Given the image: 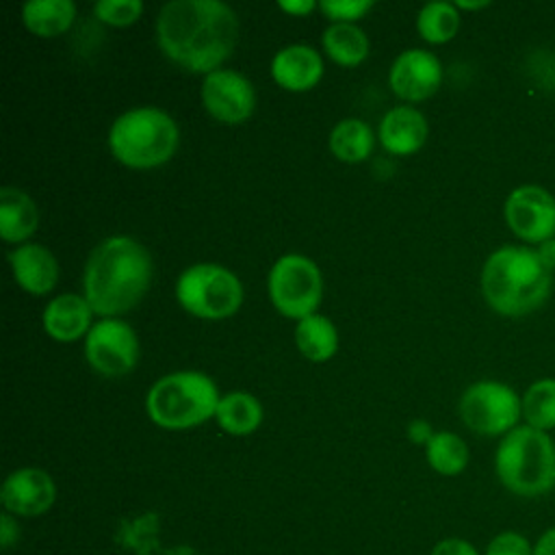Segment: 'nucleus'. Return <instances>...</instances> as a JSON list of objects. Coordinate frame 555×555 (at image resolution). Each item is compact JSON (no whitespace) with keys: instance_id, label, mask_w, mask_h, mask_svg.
Instances as JSON below:
<instances>
[{"instance_id":"obj_1","label":"nucleus","mask_w":555,"mask_h":555,"mask_svg":"<svg viewBox=\"0 0 555 555\" xmlns=\"http://www.w3.org/2000/svg\"><path fill=\"white\" fill-rule=\"evenodd\" d=\"M163 54L193 74H210L238 41V17L221 0H171L156 17Z\"/></svg>"},{"instance_id":"obj_2","label":"nucleus","mask_w":555,"mask_h":555,"mask_svg":"<svg viewBox=\"0 0 555 555\" xmlns=\"http://www.w3.org/2000/svg\"><path fill=\"white\" fill-rule=\"evenodd\" d=\"M152 282V256L143 243L132 236L115 234L100 241L82 273V297L93 314L102 319L132 310Z\"/></svg>"},{"instance_id":"obj_3","label":"nucleus","mask_w":555,"mask_h":555,"mask_svg":"<svg viewBox=\"0 0 555 555\" xmlns=\"http://www.w3.org/2000/svg\"><path fill=\"white\" fill-rule=\"evenodd\" d=\"M553 269L531 245H503L481 267V295L501 317H527L553 291Z\"/></svg>"},{"instance_id":"obj_4","label":"nucleus","mask_w":555,"mask_h":555,"mask_svg":"<svg viewBox=\"0 0 555 555\" xmlns=\"http://www.w3.org/2000/svg\"><path fill=\"white\" fill-rule=\"evenodd\" d=\"M494 473L501 486L522 499L544 496L555 488V440L548 431L518 425L499 440Z\"/></svg>"},{"instance_id":"obj_5","label":"nucleus","mask_w":555,"mask_h":555,"mask_svg":"<svg viewBox=\"0 0 555 555\" xmlns=\"http://www.w3.org/2000/svg\"><path fill=\"white\" fill-rule=\"evenodd\" d=\"M180 141L173 117L156 106H139L121 113L108 130L113 156L134 169H150L167 163Z\"/></svg>"},{"instance_id":"obj_6","label":"nucleus","mask_w":555,"mask_h":555,"mask_svg":"<svg viewBox=\"0 0 555 555\" xmlns=\"http://www.w3.org/2000/svg\"><path fill=\"white\" fill-rule=\"evenodd\" d=\"M219 399L221 395L206 373L176 371L152 384L145 412L158 427L189 429L215 416Z\"/></svg>"},{"instance_id":"obj_7","label":"nucleus","mask_w":555,"mask_h":555,"mask_svg":"<svg viewBox=\"0 0 555 555\" xmlns=\"http://www.w3.org/2000/svg\"><path fill=\"white\" fill-rule=\"evenodd\" d=\"M178 304L199 319L232 317L243 304V284L225 267L197 262L186 267L176 282Z\"/></svg>"},{"instance_id":"obj_8","label":"nucleus","mask_w":555,"mask_h":555,"mask_svg":"<svg viewBox=\"0 0 555 555\" xmlns=\"http://www.w3.org/2000/svg\"><path fill=\"white\" fill-rule=\"evenodd\" d=\"M462 423L479 436H505L522 418L520 395L499 379H479L460 397Z\"/></svg>"},{"instance_id":"obj_9","label":"nucleus","mask_w":555,"mask_h":555,"mask_svg":"<svg viewBox=\"0 0 555 555\" xmlns=\"http://www.w3.org/2000/svg\"><path fill=\"white\" fill-rule=\"evenodd\" d=\"M267 288L278 312L301 321L319 308L323 280L312 258L304 254H284L273 262Z\"/></svg>"},{"instance_id":"obj_10","label":"nucleus","mask_w":555,"mask_h":555,"mask_svg":"<svg viewBox=\"0 0 555 555\" xmlns=\"http://www.w3.org/2000/svg\"><path fill=\"white\" fill-rule=\"evenodd\" d=\"M503 217L525 245L538 247L555 238V195L542 184L514 186L505 197Z\"/></svg>"},{"instance_id":"obj_11","label":"nucleus","mask_w":555,"mask_h":555,"mask_svg":"<svg viewBox=\"0 0 555 555\" xmlns=\"http://www.w3.org/2000/svg\"><path fill=\"white\" fill-rule=\"evenodd\" d=\"M87 362L106 377H119L134 369L139 358V338L134 330L117 319H100L85 336Z\"/></svg>"},{"instance_id":"obj_12","label":"nucleus","mask_w":555,"mask_h":555,"mask_svg":"<svg viewBox=\"0 0 555 555\" xmlns=\"http://www.w3.org/2000/svg\"><path fill=\"white\" fill-rule=\"evenodd\" d=\"M202 104L221 124L245 121L256 106L254 85L234 69H215L204 76Z\"/></svg>"},{"instance_id":"obj_13","label":"nucleus","mask_w":555,"mask_h":555,"mask_svg":"<svg viewBox=\"0 0 555 555\" xmlns=\"http://www.w3.org/2000/svg\"><path fill=\"white\" fill-rule=\"evenodd\" d=\"M56 501V483L52 475L37 466H24L13 470L2 488L0 503L4 512L17 518H35L50 512Z\"/></svg>"},{"instance_id":"obj_14","label":"nucleus","mask_w":555,"mask_h":555,"mask_svg":"<svg viewBox=\"0 0 555 555\" xmlns=\"http://www.w3.org/2000/svg\"><path fill=\"white\" fill-rule=\"evenodd\" d=\"M388 82L401 100L421 102L438 91L442 82V65L434 52L410 48L392 61Z\"/></svg>"},{"instance_id":"obj_15","label":"nucleus","mask_w":555,"mask_h":555,"mask_svg":"<svg viewBox=\"0 0 555 555\" xmlns=\"http://www.w3.org/2000/svg\"><path fill=\"white\" fill-rule=\"evenodd\" d=\"M9 264L15 282L30 295H46L59 280L54 254L39 243H22L9 251Z\"/></svg>"},{"instance_id":"obj_16","label":"nucleus","mask_w":555,"mask_h":555,"mask_svg":"<svg viewBox=\"0 0 555 555\" xmlns=\"http://www.w3.org/2000/svg\"><path fill=\"white\" fill-rule=\"evenodd\" d=\"M271 76L286 91H308L323 76V59L312 46L291 43L271 59Z\"/></svg>"},{"instance_id":"obj_17","label":"nucleus","mask_w":555,"mask_h":555,"mask_svg":"<svg viewBox=\"0 0 555 555\" xmlns=\"http://www.w3.org/2000/svg\"><path fill=\"white\" fill-rule=\"evenodd\" d=\"M427 119L414 106H395L379 121L382 145L397 156L412 154L427 141Z\"/></svg>"},{"instance_id":"obj_18","label":"nucleus","mask_w":555,"mask_h":555,"mask_svg":"<svg viewBox=\"0 0 555 555\" xmlns=\"http://www.w3.org/2000/svg\"><path fill=\"white\" fill-rule=\"evenodd\" d=\"M91 314L93 310L82 295L63 293L48 301L41 321L48 336L61 343H69L89 334Z\"/></svg>"},{"instance_id":"obj_19","label":"nucleus","mask_w":555,"mask_h":555,"mask_svg":"<svg viewBox=\"0 0 555 555\" xmlns=\"http://www.w3.org/2000/svg\"><path fill=\"white\" fill-rule=\"evenodd\" d=\"M39 212L28 193L17 186L0 189V236L7 243H24L35 234Z\"/></svg>"},{"instance_id":"obj_20","label":"nucleus","mask_w":555,"mask_h":555,"mask_svg":"<svg viewBox=\"0 0 555 555\" xmlns=\"http://www.w3.org/2000/svg\"><path fill=\"white\" fill-rule=\"evenodd\" d=\"M76 17V4L72 0H28L22 7L24 26L37 37L63 35Z\"/></svg>"},{"instance_id":"obj_21","label":"nucleus","mask_w":555,"mask_h":555,"mask_svg":"<svg viewBox=\"0 0 555 555\" xmlns=\"http://www.w3.org/2000/svg\"><path fill=\"white\" fill-rule=\"evenodd\" d=\"M215 418L223 431L232 436H247L262 423V405L254 395L232 390L219 399Z\"/></svg>"},{"instance_id":"obj_22","label":"nucleus","mask_w":555,"mask_h":555,"mask_svg":"<svg viewBox=\"0 0 555 555\" xmlns=\"http://www.w3.org/2000/svg\"><path fill=\"white\" fill-rule=\"evenodd\" d=\"M295 345L304 358L312 362H325L338 349V332L327 317L314 312L297 323Z\"/></svg>"},{"instance_id":"obj_23","label":"nucleus","mask_w":555,"mask_h":555,"mask_svg":"<svg viewBox=\"0 0 555 555\" xmlns=\"http://www.w3.org/2000/svg\"><path fill=\"white\" fill-rule=\"evenodd\" d=\"M321 39H323V50L338 65L353 67V65L362 63L366 59V54H369V37L356 24L332 22L323 30Z\"/></svg>"},{"instance_id":"obj_24","label":"nucleus","mask_w":555,"mask_h":555,"mask_svg":"<svg viewBox=\"0 0 555 555\" xmlns=\"http://www.w3.org/2000/svg\"><path fill=\"white\" fill-rule=\"evenodd\" d=\"M375 145L373 130L358 117L340 119L330 132V150L343 163H360L371 156Z\"/></svg>"},{"instance_id":"obj_25","label":"nucleus","mask_w":555,"mask_h":555,"mask_svg":"<svg viewBox=\"0 0 555 555\" xmlns=\"http://www.w3.org/2000/svg\"><path fill=\"white\" fill-rule=\"evenodd\" d=\"M425 457L431 470L442 477H455L468 466V444L453 431H436L425 444Z\"/></svg>"},{"instance_id":"obj_26","label":"nucleus","mask_w":555,"mask_h":555,"mask_svg":"<svg viewBox=\"0 0 555 555\" xmlns=\"http://www.w3.org/2000/svg\"><path fill=\"white\" fill-rule=\"evenodd\" d=\"M520 401L525 425L540 431L555 429V377H540L531 382Z\"/></svg>"},{"instance_id":"obj_27","label":"nucleus","mask_w":555,"mask_h":555,"mask_svg":"<svg viewBox=\"0 0 555 555\" xmlns=\"http://www.w3.org/2000/svg\"><path fill=\"white\" fill-rule=\"evenodd\" d=\"M460 11L453 2L434 0L421 7L416 15V30L429 43H447L457 35Z\"/></svg>"},{"instance_id":"obj_28","label":"nucleus","mask_w":555,"mask_h":555,"mask_svg":"<svg viewBox=\"0 0 555 555\" xmlns=\"http://www.w3.org/2000/svg\"><path fill=\"white\" fill-rule=\"evenodd\" d=\"M93 13L100 22L111 26H128L143 13L141 0H98Z\"/></svg>"},{"instance_id":"obj_29","label":"nucleus","mask_w":555,"mask_h":555,"mask_svg":"<svg viewBox=\"0 0 555 555\" xmlns=\"http://www.w3.org/2000/svg\"><path fill=\"white\" fill-rule=\"evenodd\" d=\"M483 555H533V542L520 531L505 529L488 542Z\"/></svg>"},{"instance_id":"obj_30","label":"nucleus","mask_w":555,"mask_h":555,"mask_svg":"<svg viewBox=\"0 0 555 555\" xmlns=\"http://www.w3.org/2000/svg\"><path fill=\"white\" fill-rule=\"evenodd\" d=\"M371 7H373V0H323L319 4L325 17H330L332 22H347V24H353V20H360Z\"/></svg>"},{"instance_id":"obj_31","label":"nucleus","mask_w":555,"mask_h":555,"mask_svg":"<svg viewBox=\"0 0 555 555\" xmlns=\"http://www.w3.org/2000/svg\"><path fill=\"white\" fill-rule=\"evenodd\" d=\"M429 555H483L477 551V546L464 538H444L436 542Z\"/></svg>"},{"instance_id":"obj_32","label":"nucleus","mask_w":555,"mask_h":555,"mask_svg":"<svg viewBox=\"0 0 555 555\" xmlns=\"http://www.w3.org/2000/svg\"><path fill=\"white\" fill-rule=\"evenodd\" d=\"M20 540V525H17V516L2 512L0 514V546L4 551H9L15 542Z\"/></svg>"},{"instance_id":"obj_33","label":"nucleus","mask_w":555,"mask_h":555,"mask_svg":"<svg viewBox=\"0 0 555 555\" xmlns=\"http://www.w3.org/2000/svg\"><path fill=\"white\" fill-rule=\"evenodd\" d=\"M434 434H436V431L431 429V425H429L427 421H423V418H414V421H410V425H408V438H410L414 444H427Z\"/></svg>"},{"instance_id":"obj_34","label":"nucleus","mask_w":555,"mask_h":555,"mask_svg":"<svg viewBox=\"0 0 555 555\" xmlns=\"http://www.w3.org/2000/svg\"><path fill=\"white\" fill-rule=\"evenodd\" d=\"M533 555H555V527H548L533 542Z\"/></svg>"},{"instance_id":"obj_35","label":"nucleus","mask_w":555,"mask_h":555,"mask_svg":"<svg viewBox=\"0 0 555 555\" xmlns=\"http://www.w3.org/2000/svg\"><path fill=\"white\" fill-rule=\"evenodd\" d=\"M278 7L282 9V11H286V13H291V15H306V13H310L317 4L312 2V0H280L278 2Z\"/></svg>"},{"instance_id":"obj_36","label":"nucleus","mask_w":555,"mask_h":555,"mask_svg":"<svg viewBox=\"0 0 555 555\" xmlns=\"http://www.w3.org/2000/svg\"><path fill=\"white\" fill-rule=\"evenodd\" d=\"M535 249H538V254L542 256V260L555 271V238H551V241L538 245Z\"/></svg>"},{"instance_id":"obj_37","label":"nucleus","mask_w":555,"mask_h":555,"mask_svg":"<svg viewBox=\"0 0 555 555\" xmlns=\"http://www.w3.org/2000/svg\"><path fill=\"white\" fill-rule=\"evenodd\" d=\"M455 7H457V11L460 9H466V11H477V9H486L490 2L488 0H477V2H468V0H457V2H453Z\"/></svg>"}]
</instances>
